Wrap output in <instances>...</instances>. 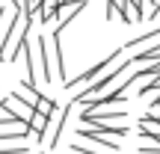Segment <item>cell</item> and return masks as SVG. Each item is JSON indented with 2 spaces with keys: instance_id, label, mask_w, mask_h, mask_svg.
Here are the masks:
<instances>
[{
  "instance_id": "6da1fadb",
  "label": "cell",
  "mask_w": 160,
  "mask_h": 154,
  "mask_svg": "<svg viewBox=\"0 0 160 154\" xmlns=\"http://www.w3.org/2000/svg\"><path fill=\"white\" fill-rule=\"evenodd\" d=\"M33 18L27 12H12L9 27L3 30V42H0V62H15L21 57V45L27 39V33L33 30Z\"/></svg>"
},
{
  "instance_id": "7a4b0ae2",
  "label": "cell",
  "mask_w": 160,
  "mask_h": 154,
  "mask_svg": "<svg viewBox=\"0 0 160 154\" xmlns=\"http://www.w3.org/2000/svg\"><path fill=\"white\" fill-rule=\"evenodd\" d=\"M122 53H125V47H119V51H113L110 57H104L101 62H98V65H92L89 71H80L77 77L65 80V89H77V86H83V89H86V86H92V83H95V80L101 77V74H104L107 68H113V65L119 62V59H122Z\"/></svg>"
},
{
  "instance_id": "3957f363",
  "label": "cell",
  "mask_w": 160,
  "mask_h": 154,
  "mask_svg": "<svg viewBox=\"0 0 160 154\" xmlns=\"http://www.w3.org/2000/svg\"><path fill=\"white\" fill-rule=\"evenodd\" d=\"M83 0H65V3H59V9H57V30H65L71 21L83 12Z\"/></svg>"
},
{
  "instance_id": "277c9868",
  "label": "cell",
  "mask_w": 160,
  "mask_h": 154,
  "mask_svg": "<svg viewBox=\"0 0 160 154\" xmlns=\"http://www.w3.org/2000/svg\"><path fill=\"white\" fill-rule=\"evenodd\" d=\"M80 137H83L86 139V142H95V145H101V148L104 151H119L122 148V145H119V139H113V137H107V133H101V131H95V127H80Z\"/></svg>"
},
{
  "instance_id": "5b68a950",
  "label": "cell",
  "mask_w": 160,
  "mask_h": 154,
  "mask_svg": "<svg viewBox=\"0 0 160 154\" xmlns=\"http://www.w3.org/2000/svg\"><path fill=\"white\" fill-rule=\"evenodd\" d=\"M0 107H3L6 113L12 116V119H21V122H27L30 116H33V107H30V104H24L21 98L15 95V92H12L9 98H3V101H0Z\"/></svg>"
},
{
  "instance_id": "8992f818",
  "label": "cell",
  "mask_w": 160,
  "mask_h": 154,
  "mask_svg": "<svg viewBox=\"0 0 160 154\" xmlns=\"http://www.w3.org/2000/svg\"><path fill=\"white\" fill-rule=\"evenodd\" d=\"M33 39V36H30ZM33 47H36V57H39V68H42V77L39 80H45V83H51L53 80V71H51V65H48V45H45V39H33Z\"/></svg>"
},
{
  "instance_id": "52a82bcc",
  "label": "cell",
  "mask_w": 160,
  "mask_h": 154,
  "mask_svg": "<svg viewBox=\"0 0 160 154\" xmlns=\"http://www.w3.org/2000/svg\"><path fill=\"white\" fill-rule=\"evenodd\" d=\"M57 9H59V0H39V12H36V21L39 24H48L57 18Z\"/></svg>"
},
{
  "instance_id": "ba28073f",
  "label": "cell",
  "mask_w": 160,
  "mask_h": 154,
  "mask_svg": "<svg viewBox=\"0 0 160 154\" xmlns=\"http://www.w3.org/2000/svg\"><path fill=\"white\" fill-rule=\"evenodd\" d=\"M36 113H42V116H53V113H57V101H53V98H48V95H39V101H36Z\"/></svg>"
},
{
  "instance_id": "9c48e42d",
  "label": "cell",
  "mask_w": 160,
  "mask_h": 154,
  "mask_svg": "<svg viewBox=\"0 0 160 154\" xmlns=\"http://www.w3.org/2000/svg\"><path fill=\"white\" fill-rule=\"evenodd\" d=\"M71 151L74 154H113V151H104V148H86V145H80V142L71 145Z\"/></svg>"
},
{
  "instance_id": "30bf717a",
  "label": "cell",
  "mask_w": 160,
  "mask_h": 154,
  "mask_svg": "<svg viewBox=\"0 0 160 154\" xmlns=\"http://www.w3.org/2000/svg\"><path fill=\"white\" fill-rule=\"evenodd\" d=\"M33 154H45V151H42V148H39V151H33Z\"/></svg>"
},
{
  "instance_id": "8fae6325",
  "label": "cell",
  "mask_w": 160,
  "mask_h": 154,
  "mask_svg": "<svg viewBox=\"0 0 160 154\" xmlns=\"http://www.w3.org/2000/svg\"><path fill=\"white\" fill-rule=\"evenodd\" d=\"M157 104H160V95H157Z\"/></svg>"
}]
</instances>
